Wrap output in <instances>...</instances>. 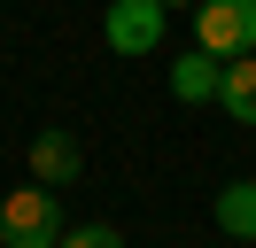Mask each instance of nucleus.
<instances>
[{
  "label": "nucleus",
  "mask_w": 256,
  "mask_h": 248,
  "mask_svg": "<svg viewBox=\"0 0 256 248\" xmlns=\"http://www.w3.org/2000/svg\"><path fill=\"white\" fill-rule=\"evenodd\" d=\"M78 170H86V148H78V132H62V124H47V132H32V178L39 186H78Z\"/></svg>",
  "instance_id": "4"
},
{
  "label": "nucleus",
  "mask_w": 256,
  "mask_h": 248,
  "mask_svg": "<svg viewBox=\"0 0 256 248\" xmlns=\"http://www.w3.org/2000/svg\"><path fill=\"white\" fill-rule=\"evenodd\" d=\"M218 108L233 124H248L256 132V54H233L225 62V78H218Z\"/></svg>",
  "instance_id": "6"
},
{
  "label": "nucleus",
  "mask_w": 256,
  "mask_h": 248,
  "mask_svg": "<svg viewBox=\"0 0 256 248\" xmlns=\"http://www.w3.org/2000/svg\"><path fill=\"white\" fill-rule=\"evenodd\" d=\"M62 240V194L54 186H16L0 202V248H54Z\"/></svg>",
  "instance_id": "1"
},
{
  "label": "nucleus",
  "mask_w": 256,
  "mask_h": 248,
  "mask_svg": "<svg viewBox=\"0 0 256 248\" xmlns=\"http://www.w3.org/2000/svg\"><path fill=\"white\" fill-rule=\"evenodd\" d=\"M163 8H194V0H163Z\"/></svg>",
  "instance_id": "9"
},
{
  "label": "nucleus",
  "mask_w": 256,
  "mask_h": 248,
  "mask_svg": "<svg viewBox=\"0 0 256 248\" xmlns=\"http://www.w3.org/2000/svg\"><path fill=\"white\" fill-rule=\"evenodd\" d=\"M54 248H124V232H116V225H62Z\"/></svg>",
  "instance_id": "8"
},
{
  "label": "nucleus",
  "mask_w": 256,
  "mask_h": 248,
  "mask_svg": "<svg viewBox=\"0 0 256 248\" xmlns=\"http://www.w3.org/2000/svg\"><path fill=\"white\" fill-rule=\"evenodd\" d=\"M163 31H171V8H163V0H109V8H101V39H109V54H124V62L156 54Z\"/></svg>",
  "instance_id": "2"
},
{
  "label": "nucleus",
  "mask_w": 256,
  "mask_h": 248,
  "mask_svg": "<svg viewBox=\"0 0 256 248\" xmlns=\"http://www.w3.org/2000/svg\"><path fill=\"white\" fill-rule=\"evenodd\" d=\"M218 232H233V240H256V178L218 186Z\"/></svg>",
  "instance_id": "7"
},
{
  "label": "nucleus",
  "mask_w": 256,
  "mask_h": 248,
  "mask_svg": "<svg viewBox=\"0 0 256 248\" xmlns=\"http://www.w3.org/2000/svg\"><path fill=\"white\" fill-rule=\"evenodd\" d=\"M218 78H225V62L210 54V46H186V54L171 62V101H218Z\"/></svg>",
  "instance_id": "5"
},
{
  "label": "nucleus",
  "mask_w": 256,
  "mask_h": 248,
  "mask_svg": "<svg viewBox=\"0 0 256 248\" xmlns=\"http://www.w3.org/2000/svg\"><path fill=\"white\" fill-rule=\"evenodd\" d=\"M194 46H210L218 62L256 54V0H194Z\"/></svg>",
  "instance_id": "3"
}]
</instances>
